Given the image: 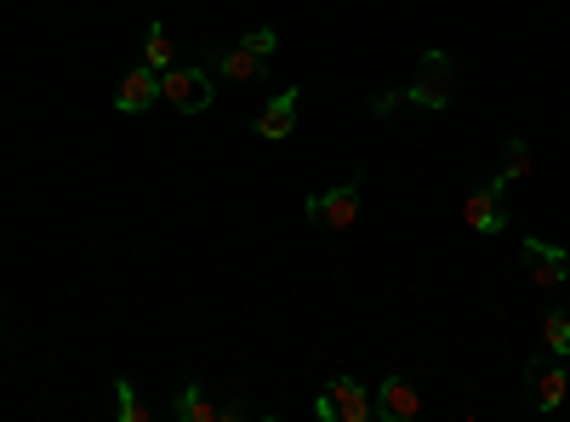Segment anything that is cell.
I'll list each match as a JSON object with an SVG mask.
<instances>
[{
	"label": "cell",
	"mask_w": 570,
	"mask_h": 422,
	"mask_svg": "<svg viewBox=\"0 0 570 422\" xmlns=\"http://www.w3.org/2000/svg\"><path fill=\"white\" fill-rule=\"evenodd\" d=\"M212 98H217V86H212V75L200 63L177 58L171 69H160V104H171L177 115H206Z\"/></svg>",
	"instance_id": "obj_1"
},
{
	"label": "cell",
	"mask_w": 570,
	"mask_h": 422,
	"mask_svg": "<svg viewBox=\"0 0 570 422\" xmlns=\"http://www.w3.org/2000/svg\"><path fill=\"white\" fill-rule=\"evenodd\" d=\"M451 98H456V63L445 58V52H422V69H416V80L405 86V104H416V109H451Z\"/></svg>",
	"instance_id": "obj_2"
},
{
	"label": "cell",
	"mask_w": 570,
	"mask_h": 422,
	"mask_svg": "<svg viewBox=\"0 0 570 422\" xmlns=\"http://www.w3.org/2000/svg\"><path fill=\"white\" fill-rule=\"evenodd\" d=\"M308 223L314 228H331V234H348L360 223V177L337 183V189H325V195H308Z\"/></svg>",
	"instance_id": "obj_3"
},
{
	"label": "cell",
	"mask_w": 570,
	"mask_h": 422,
	"mask_svg": "<svg viewBox=\"0 0 570 422\" xmlns=\"http://www.w3.org/2000/svg\"><path fill=\"white\" fill-rule=\"evenodd\" d=\"M519 263H525V274H531V286H542V292H559L564 286V274H570V252L564 246H553V241H531L519 246Z\"/></svg>",
	"instance_id": "obj_4"
},
{
	"label": "cell",
	"mask_w": 570,
	"mask_h": 422,
	"mask_svg": "<svg viewBox=\"0 0 570 422\" xmlns=\"http://www.w3.org/2000/svg\"><path fill=\"white\" fill-rule=\"evenodd\" d=\"M422 416V394L411 377H383L376 383V422H411Z\"/></svg>",
	"instance_id": "obj_5"
},
{
	"label": "cell",
	"mask_w": 570,
	"mask_h": 422,
	"mask_svg": "<svg viewBox=\"0 0 570 422\" xmlns=\"http://www.w3.org/2000/svg\"><path fill=\"white\" fill-rule=\"evenodd\" d=\"M149 104H160V75H155L149 63H137V69H126L120 86H115V109H120V115H142Z\"/></svg>",
	"instance_id": "obj_6"
},
{
	"label": "cell",
	"mask_w": 570,
	"mask_h": 422,
	"mask_svg": "<svg viewBox=\"0 0 570 422\" xmlns=\"http://www.w3.org/2000/svg\"><path fill=\"white\" fill-rule=\"evenodd\" d=\"M297 104H303L297 86H285L279 98H268L263 115H257V137H268V144H285V137L297 131Z\"/></svg>",
	"instance_id": "obj_7"
},
{
	"label": "cell",
	"mask_w": 570,
	"mask_h": 422,
	"mask_svg": "<svg viewBox=\"0 0 570 422\" xmlns=\"http://www.w3.org/2000/svg\"><path fill=\"white\" fill-rule=\"evenodd\" d=\"M462 223H468L473 234H502V228H508V212H502V189H497V183H485L480 195L462 200Z\"/></svg>",
	"instance_id": "obj_8"
},
{
	"label": "cell",
	"mask_w": 570,
	"mask_h": 422,
	"mask_svg": "<svg viewBox=\"0 0 570 422\" xmlns=\"http://www.w3.org/2000/svg\"><path fill=\"white\" fill-rule=\"evenodd\" d=\"M331 405H337V422H371L376 416V394L354 377H331Z\"/></svg>",
	"instance_id": "obj_9"
},
{
	"label": "cell",
	"mask_w": 570,
	"mask_h": 422,
	"mask_svg": "<svg viewBox=\"0 0 570 422\" xmlns=\"http://www.w3.org/2000/svg\"><path fill=\"white\" fill-rule=\"evenodd\" d=\"M525 377H531V389H537V411H559V405L570 400V371H564V365H542V360H531V365H525Z\"/></svg>",
	"instance_id": "obj_10"
},
{
	"label": "cell",
	"mask_w": 570,
	"mask_h": 422,
	"mask_svg": "<svg viewBox=\"0 0 570 422\" xmlns=\"http://www.w3.org/2000/svg\"><path fill=\"white\" fill-rule=\"evenodd\" d=\"M171 416L177 422H217V400H212V389L195 377V383H183L177 389V400H171Z\"/></svg>",
	"instance_id": "obj_11"
},
{
	"label": "cell",
	"mask_w": 570,
	"mask_h": 422,
	"mask_svg": "<svg viewBox=\"0 0 570 422\" xmlns=\"http://www.w3.org/2000/svg\"><path fill=\"white\" fill-rule=\"evenodd\" d=\"M212 63H217V75L234 80V86H252V80H263V69H268L257 52H246V46H234V52H217Z\"/></svg>",
	"instance_id": "obj_12"
},
{
	"label": "cell",
	"mask_w": 570,
	"mask_h": 422,
	"mask_svg": "<svg viewBox=\"0 0 570 422\" xmlns=\"http://www.w3.org/2000/svg\"><path fill=\"white\" fill-rule=\"evenodd\" d=\"M142 63H149L155 75L177 63V40H171V29L160 18H149V29H142Z\"/></svg>",
	"instance_id": "obj_13"
},
{
	"label": "cell",
	"mask_w": 570,
	"mask_h": 422,
	"mask_svg": "<svg viewBox=\"0 0 570 422\" xmlns=\"http://www.w3.org/2000/svg\"><path fill=\"white\" fill-rule=\"evenodd\" d=\"M531 171H537V160H531V144H525V137H508V166L497 171V189L508 195L513 183H525Z\"/></svg>",
	"instance_id": "obj_14"
},
{
	"label": "cell",
	"mask_w": 570,
	"mask_h": 422,
	"mask_svg": "<svg viewBox=\"0 0 570 422\" xmlns=\"http://www.w3.org/2000/svg\"><path fill=\"white\" fill-rule=\"evenodd\" d=\"M115 416L120 422H149V400L137 394L131 377H115Z\"/></svg>",
	"instance_id": "obj_15"
},
{
	"label": "cell",
	"mask_w": 570,
	"mask_h": 422,
	"mask_svg": "<svg viewBox=\"0 0 570 422\" xmlns=\"http://www.w3.org/2000/svg\"><path fill=\"white\" fill-rule=\"evenodd\" d=\"M542 349L553 354V360H570V314H542Z\"/></svg>",
	"instance_id": "obj_16"
},
{
	"label": "cell",
	"mask_w": 570,
	"mask_h": 422,
	"mask_svg": "<svg viewBox=\"0 0 570 422\" xmlns=\"http://www.w3.org/2000/svg\"><path fill=\"white\" fill-rule=\"evenodd\" d=\"M240 46H246V52H257V58H263V63H268V58H274V52H279V35H274V29H263V23H257V29H246V35H240Z\"/></svg>",
	"instance_id": "obj_17"
},
{
	"label": "cell",
	"mask_w": 570,
	"mask_h": 422,
	"mask_svg": "<svg viewBox=\"0 0 570 422\" xmlns=\"http://www.w3.org/2000/svg\"><path fill=\"white\" fill-rule=\"evenodd\" d=\"M405 109V86H389V91H376V98H371V115L376 120H389V115H400Z\"/></svg>",
	"instance_id": "obj_18"
},
{
	"label": "cell",
	"mask_w": 570,
	"mask_h": 422,
	"mask_svg": "<svg viewBox=\"0 0 570 422\" xmlns=\"http://www.w3.org/2000/svg\"><path fill=\"white\" fill-rule=\"evenodd\" d=\"M246 416V400H217V422H240Z\"/></svg>",
	"instance_id": "obj_19"
},
{
	"label": "cell",
	"mask_w": 570,
	"mask_h": 422,
	"mask_svg": "<svg viewBox=\"0 0 570 422\" xmlns=\"http://www.w3.org/2000/svg\"><path fill=\"white\" fill-rule=\"evenodd\" d=\"M314 416H320V422H337V405H331V389L314 400Z\"/></svg>",
	"instance_id": "obj_20"
}]
</instances>
